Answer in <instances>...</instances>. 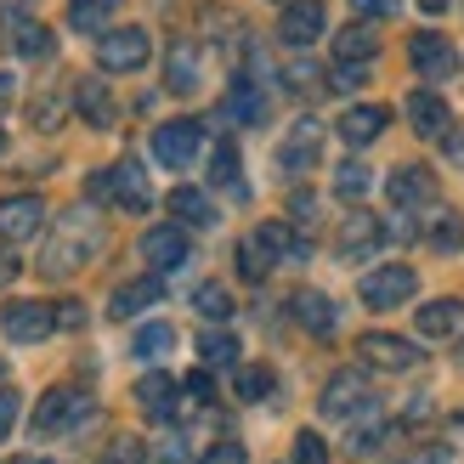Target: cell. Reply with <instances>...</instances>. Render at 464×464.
I'll return each instance as SVG.
<instances>
[{"instance_id":"ba28073f","label":"cell","mask_w":464,"mask_h":464,"mask_svg":"<svg viewBox=\"0 0 464 464\" xmlns=\"http://www.w3.org/2000/svg\"><path fill=\"white\" fill-rule=\"evenodd\" d=\"M357 357L368 368H380V374H408V368H420V345L413 340H397V334H362L357 340Z\"/></svg>"},{"instance_id":"8992f818","label":"cell","mask_w":464,"mask_h":464,"mask_svg":"<svg viewBox=\"0 0 464 464\" xmlns=\"http://www.w3.org/2000/svg\"><path fill=\"white\" fill-rule=\"evenodd\" d=\"M148 57H153L148 29H102V45H97V68H102V74H136Z\"/></svg>"},{"instance_id":"52a82bcc","label":"cell","mask_w":464,"mask_h":464,"mask_svg":"<svg viewBox=\"0 0 464 464\" xmlns=\"http://www.w3.org/2000/svg\"><path fill=\"white\" fill-rule=\"evenodd\" d=\"M413 289H420V272H408V266H374V272H362V306H374V312L402 306Z\"/></svg>"},{"instance_id":"e575fe53","label":"cell","mask_w":464,"mask_h":464,"mask_svg":"<svg viewBox=\"0 0 464 464\" xmlns=\"http://www.w3.org/2000/svg\"><path fill=\"white\" fill-rule=\"evenodd\" d=\"M193 306H198V317H210V323H227V317H232V295H227L221 284H204V289L193 295Z\"/></svg>"},{"instance_id":"836d02e7","label":"cell","mask_w":464,"mask_h":464,"mask_svg":"<svg viewBox=\"0 0 464 464\" xmlns=\"http://www.w3.org/2000/svg\"><path fill=\"white\" fill-rule=\"evenodd\" d=\"M130 345H136V357H165L176 345V329H170V323H148V329H136Z\"/></svg>"},{"instance_id":"83f0119b","label":"cell","mask_w":464,"mask_h":464,"mask_svg":"<svg viewBox=\"0 0 464 464\" xmlns=\"http://www.w3.org/2000/svg\"><path fill=\"white\" fill-rule=\"evenodd\" d=\"M385 238V227L368 216V210H357V216H345V227H340V249L345 255H362V249H374Z\"/></svg>"},{"instance_id":"11a10c76","label":"cell","mask_w":464,"mask_h":464,"mask_svg":"<svg viewBox=\"0 0 464 464\" xmlns=\"http://www.w3.org/2000/svg\"><path fill=\"white\" fill-rule=\"evenodd\" d=\"M459 362H464V340H459Z\"/></svg>"},{"instance_id":"1f68e13d","label":"cell","mask_w":464,"mask_h":464,"mask_svg":"<svg viewBox=\"0 0 464 464\" xmlns=\"http://www.w3.org/2000/svg\"><path fill=\"white\" fill-rule=\"evenodd\" d=\"M425 244H430L436 255H459V249H464V216H453V210L436 216L430 232H425Z\"/></svg>"},{"instance_id":"7402d4cb","label":"cell","mask_w":464,"mask_h":464,"mask_svg":"<svg viewBox=\"0 0 464 464\" xmlns=\"http://www.w3.org/2000/svg\"><path fill=\"white\" fill-rule=\"evenodd\" d=\"M289 312L300 317V329H306V334H317V340H329V334H334V300H329V295L300 289V295L289 300Z\"/></svg>"},{"instance_id":"ffe728a7","label":"cell","mask_w":464,"mask_h":464,"mask_svg":"<svg viewBox=\"0 0 464 464\" xmlns=\"http://www.w3.org/2000/svg\"><path fill=\"white\" fill-rule=\"evenodd\" d=\"M74 108H80V120L97 125V130H113V125H120V102H113V91H108L102 80H80V85H74Z\"/></svg>"},{"instance_id":"30bf717a","label":"cell","mask_w":464,"mask_h":464,"mask_svg":"<svg viewBox=\"0 0 464 464\" xmlns=\"http://www.w3.org/2000/svg\"><path fill=\"white\" fill-rule=\"evenodd\" d=\"M198 142H204L198 120H170V125L153 130V159H159V165H170V170H188L193 153H198Z\"/></svg>"},{"instance_id":"7bdbcfd3","label":"cell","mask_w":464,"mask_h":464,"mask_svg":"<svg viewBox=\"0 0 464 464\" xmlns=\"http://www.w3.org/2000/svg\"><path fill=\"white\" fill-rule=\"evenodd\" d=\"M352 12H357V17H397L402 0H352Z\"/></svg>"},{"instance_id":"9f6ffc18","label":"cell","mask_w":464,"mask_h":464,"mask_svg":"<svg viewBox=\"0 0 464 464\" xmlns=\"http://www.w3.org/2000/svg\"><path fill=\"white\" fill-rule=\"evenodd\" d=\"M0 148H6V136H0Z\"/></svg>"},{"instance_id":"f6af8a7d","label":"cell","mask_w":464,"mask_h":464,"mask_svg":"<svg viewBox=\"0 0 464 464\" xmlns=\"http://www.w3.org/2000/svg\"><path fill=\"white\" fill-rule=\"evenodd\" d=\"M17 408H23V402L12 397L6 385H0V442H6V436H12V425H17Z\"/></svg>"},{"instance_id":"4316f807","label":"cell","mask_w":464,"mask_h":464,"mask_svg":"<svg viewBox=\"0 0 464 464\" xmlns=\"http://www.w3.org/2000/svg\"><path fill=\"white\" fill-rule=\"evenodd\" d=\"M113 6H120V0H68V29L102 34L108 23H113Z\"/></svg>"},{"instance_id":"f546056e","label":"cell","mask_w":464,"mask_h":464,"mask_svg":"<svg viewBox=\"0 0 464 464\" xmlns=\"http://www.w3.org/2000/svg\"><path fill=\"white\" fill-rule=\"evenodd\" d=\"M210 181H216V188H227L232 198H249L244 170H238V148H232V142H221V148H216V159H210Z\"/></svg>"},{"instance_id":"ab89813d","label":"cell","mask_w":464,"mask_h":464,"mask_svg":"<svg viewBox=\"0 0 464 464\" xmlns=\"http://www.w3.org/2000/svg\"><path fill=\"white\" fill-rule=\"evenodd\" d=\"M108 464H148V448L136 442V436H113V448H108Z\"/></svg>"},{"instance_id":"4fadbf2b","label":"cell","mask_w":464,"mask_h":464,"mask_svg":"<svg viewBox=\"0 0 464 464\" xmlns=\"http://www.w3.org/2000/svg\"><path fill=\"white\" fill-rule=\"evenodd\" d=\"M0 329H6L17 345H40L57 323H52V306H40V300H12V306L0 312Z\"/></svg>"},{"instance_id":"44dd1931","label":"cell","mask_w":464,"mask_h":464,"mask_svg":"<svg viewBox=\"0 0 464 464\" xmlns=\"http://www.w3.org/2000/svg\"><path fill=\"white\" fill-rule=\"evenodd\" d=\"M385 125H391V113L374 108V102L345 108V113H340V142H345V148H368V142H380V136H385Z\"/></svg>"},{"instance_id":"7a4b0ae2","label":"cell","mask_w":464,"mask_h":464,"mask_svg":"<svg viewBox=\"0 0 464 464\" xmlns=\"http://www.w3.org/2000/svg\"><path fill=\"white\" fill-rule=\"evenodd\" d=\"M0 40H6V52L23 57V63L52 57V29L34 17L29 0H6V12H0Z\"/></svg>"},{"instance_id":"d6a6232c","label":"cell","mask_w":464,"mask_h":464,"mask_svg":"<svg viewBox=\"0 0 464 464\" xmlns=\"http://www.w3.org/2000/svg\"><path fill=\"white\" fill-rule=\"evenodd\" d=\"M272 266H277V261H272V249H266V244H261V238L249 232V238L238 244V272L249 277V284H261V277H266Z\"/></svg>"},{"instance_id":"2e32d148","label":"cell","mask_w":464,"mask_h":464,"mask_svg":"<svg viewBox=\"0 0 464 464\" xmlns=\"http://www.w3.org/2000/svg\"><path fill=\"white\" fill-rule=\"evenodd\" d=\"M204 80V52H198V40H170V52H165V85L176 91V97H193Z\"/></svg>"},{"instance_id":"9c48e42d","label":"cell","mask_w":464,"mask_h":464,"mask_svg":"<svg viewBox=\"0 0 464 464\" xmlns=\"http://www.w3.org/2000/svg\"><path fill=\"white\" fill-rule=\"evenodd\" d=\"M329 29V12H323V0H289L284 17H277V40L289 45V52H306V45Z\"/></svg>"},{"instance_id":"f907efd6","label":"cell","mask_w":464,"mask_h":464,"mask_svg":"<svg viewBox=\"0 0 464 464\" xmlns=\"http://www.w3.org/2000/svg\"><path fill=\"white\" fill-rule=\"evenodd\" d=\"M442 142H448V153H453V159H464V125H459L453 136H442Z\"/></svg>"},{"instance_id":"74e56055","label":"cell","mask_w":464,"mask_h":464,"mask_svg":"<svg viewBox=\"0 0 464 464\" xmlns=\"http://www.w3.org/2000/svg\"><path fill=\"white\" fill-rule=\"evenodd\" d=\"M266 391H272V368H244L238 374V397L244 402H261Z\"/></svg>"},{"instance_id":"cb8c5ba5","label":"cell","mask_w":464,"mask_h":464,"mask_svg":"<svg viewBox=\"0 0 464 464\" xmlns=\"http://www.w3.org/2000/svg\"><path fill=\"white\" fill-rule=\"evenodd\" d=\"M227 120H238V125H261L266 120V97H261V80H232L227 91Z\"/></svg>"},{"instance_id":"8fae6325","label":"cell","mask_w":464,"mask_h":464,"mask_svg":"<svg viewBox=\"0 0 464 464\" xmlns=\"http://www.w3.org/2000/svg\"><path fill=\"white\" fill-rule=\"evenodd\" d=\"M40 227H45V198H40V193H12V198H0V238H6V244L34 238Z\"/></svg>"},{"instance_id":"60d3db41","label":"cell","mask_w":464,"mask_h":464,"mask_svg":"<svg viewBox=\"0 0 464 464\" xmlns=\"http://www.w3.org/2000/svg\"><path fill=\"white\" fill-rule=\"evenodd\" d=\"M52 323L57 329H85V300H63V306H52Z\"/></svg>"},{"instance_id":"c3c4849f","label":"cell","mask_w":464,"mask_h":464,"mask_svg":"<svg viewBox=\"0 0 464 464\" xmlns=\"http://www.w3.org/2000/svg\"><path fill=\"white\" fill-rule=\"evenodd\" d=\"M408 464H448V448H420V453H408Z\"/></svg>"},{"instance_id":"d6986e66","label":"cell","mask_w":464,"mask_h":464,"mask_svg":"<svg viewBox=\"0 0 464 464\" xmlns=\"http://www.w3.org/2000/svg\"><path fill=\"white\" fill-rule=\"evenodd\" d=\"M142 261L153 272H176L181 261H188V232L181 227H148L142 232Z\"/></svg>"},{"instance_id":"bcb514c9","label":"cell","mask_w":464,"mask_h":464,"mask_svg":"<svg viewBox=\"0 0 464 464\" xmlns=\"http://www.w3.org/2000/svg\"><path fill=\"white\" fill-rule=\"evenodd\" d=\"M198 464H244V448H238V442H216Z\"/></svg>"},{"instance_id":"f1b7e54d","label":"cell","mask_w":464,"mask_h":464,"mask_svg":"<svg viewBox=\"0 0 464 464\" xmlns=\"http://www.w3.org/2000/svg\"><path fill=\"white\" fill-rule=\"evenodd\" d=\"M334 52H340V63H374V52H380V34L368 29V23H352V29H340Z\"/></svg>"},{"instance_id":"816d5d0a","label":"cell","mask_w":464,"mask_h":464,"mask_svg":"<svg viewBox=\"0 0 464 464\" xmlns=\"http://www.w3.org/2000/svg\"><path fill=\"white\" fill-rule=\"evenodd\" d=\"M12 91H17V85H12V74H0V113L12 108Z\"/></svg>"},{"instance_id":"8d00e7d4","label":"cell","mask_w":464,"mask_h":464,"mask_svg":"<svg viewBox=\"0 0 464 464\" xmlns=\"http://www.w3.org/2000/svg\"><path fill=\"white\" fill-rule=\"evenodd\" d=\"M284 80H289V85L300 91V97H317V91H323V74H317V68H312L306 57H295V63H289V74H284Z\"/></svg>"},{"instance_id":"603a6c76","label":"cell","mask_w":464,"mask_h":464,"mask_svg":"<svg viewBox=\"0 0 464 464\" xmlns=\"http://www.w3.org/2000/svg\"><path fill=\"white\" fill-rule=\"evenodd\" d=\"M413 323H420V334H425V340H448V334L464 329V300H425Z\"/></svg>"},{"instance_id":"681fc988","label":"cell","mask_w":464,"mask_h":464,"mask_svg":"<svg viewBox=\"0 0 464 464\" xmlns=\"http://www.w3.org/2000/svg\"><path fill=\"white\" fill-rule=\"evenodd\" d=\"M12 277H17V261H12L6 249H0V284H12Z\"/></svg>"},{"instance_id":"277c9868","label":"cell","mask_w":464,"mask_h":464,"mask_svg":"<svg viewBox=\"0 0 464 464\" xmlns=\"http://www.w3.org/2000/svg\"><path fill=\"white\" fill-rule=\"evenodd\" d=\"M323 420H340V425H357L368 420L380 402H374V391H368V380L357 374V368H345V374H334L329 385H323Z\"/></svg>"},{"instance_id":"9a60e30c","label":"cell","mask_w":464,"mask_h":464,"mask_svg":"<svg viewBox=\"0 0 464 464\" xmlns=\"http://www.w3.org/2000/svg\"><path fill=\"white\" fill-rule=\"evenodd\" d=\"M385 193H391V204H397V210H425V204L436 198V176L425 170V165H397L391 170V181H385Z\"/></svg>"},{"instance_id":"d590c367","label":"cell","mask_w":464,"mask_h":464,"mask_svg":"<svg viewBox=\"0 0 464 464\" xmlns=\"http://www.w3.org/2000/svg\"><path fill=\"white\" fill-rule=\"evenodd\" d=\"M368 188H374V176H368V165H357V159L334 170V193H340V198H362Z\"/></svg>"},{"instance_id":"b9f144b4","label":"cell","mask_w":464,"mask_h":464,"mask_svg":"<svg viewBox=\"0 0 464 464\" xmlns=\"http://www.w3.org/2000/svg\"><path fill=\"white\" fill-rule=\"evenodd\" d=\"M362 80H368V63H340V68H334V80H329V85H334V91H357Z\"/></svg>"},{"instance_id":"ac0fdd59","label":"cell","mask_w":464,"mask_h":464,"mask_svg":"<svg viewBox=\"0 0 464 464\" xmlns=\"http://www.w3.org/2000/svg\"><path fill=\"white\" fill-rule=\"evenodd\" d=\"M408 125L420 136H430V142H442V136L453 130L448 97H442V91H413V97H408Z\"/></svg>"},{"instance_id":"7dc6e473","label":"cell","mask_w":464,"mask_h":464,"mask_svg":"<svg viewBox=\"0 0 464 464\" xmlns=\"http://www.w3.org/2000/svg\"><path fill=\"white\" fill-rule=\"evenodd\" d=\"M159 459H165V464H181V459H188V436H181V430H170L165 442H159Z\"/></svg>"},{"instance_id":"7c38bea8","label":"cell","mask_w":464,"mask_h":464,"mask_svg":"<svg viewBox=\"0 0 464 464\" xmlns=\"http://www.w3.org/2000/svg\"><path fill=\"white\" fill-rule=\"evenodd\" d=\"M408 63L420 68L425 80H453L459 74V52H453L442 34H430V29H420V34L408 40Z\"/></svg>"},{"instance_id":"f35d334b","label":"cell","mask_w":464,"mask_h":464,"mask_svg":"<svg viewBox=\"0 0 464 464\" xmlns=\"http://www.w3.org/2000/svg\"><path fill=\"white\" fill-rule=\"evenodd\" d=\"M295 464H329V448H323V436L300 430V436H295Z\"/></svg>"},{"instance_id":"db71d44e","label":"cell","mask_w":464,"mask_h":464,"mask_svg":"<svg viewBox=\"0 0 464 464\" xmlns=\"http://www.w3.org/2000/svg\"><path fill=\"white\" fill-rule=\"evenodd\" d=\"M23 464H52V459H23Z\"/></svg>"},{"instance_id":"5b68a950","label":"cell","mask_w":464,"mask_h":464,"mask_svg":"<svg viewBox=\"0 0 464 464\" xmlns=\"http://www.w3.org/2000/svg\"><path fill=\"white\" fill-rule=\"evenodd\" d=\"M91 198H113V204H125V210H148V204H153L148 170L136 165V159H120L113 170H97V176H91Z\"/></svg>"},{"instance_id":"d4e9b609","label":"cell","mask_w":464,"mask_h":464,"mask_svg":"<svg viewBox=\"0 0 464 464\" xmlns=\"http://www.w3.org/2000/svg\"><path fill=\"white\" fill-rule=\"evenodd\" d=\"M159 295H165V284H159V277H136V284H120V289H113V300H108V317H136V312H148Z\"/></svg>"},{"instance_id":"e0dca14e","label":"cell","mask_w":464,"mask_h":464,"mask_svg":"<svg viewBox=\"0 0 464 464\" xmlns=\"http://www.w3.org/2000/svg\"><path fill=\"white\" fill-rule=\"evenodd\" d=\"M136 402H142V413H148V420L170 425L176 413H181V391H176V380L165 374V368H153V374H142V380H136Z\"/></svg>"},{"instance_id":"3957f363","label":"cell","mask_w":464,"mask_h":464,"mask_svg":"<svg viewBox=\"0 0 464 464\" xmlns=\"http://www.w3.org/2000/svg\"><path fill=\"white\" fill-rule=\"evenodd\" d=\"M91 413H97V402H91V391L80 385H52L34 408V430L40 436H63V430H80Z\"/></svg>"},{"instance_id":"484cf974","label":"cell","mask_w":464,"mask_h":464,"mask_svg":"<svg viewBox=\"0 0 464 464\" xmlns=\"http://www.w3.org/2000/svg\"><path fill=\"white\" fill-rule=\"evenodd\" d=\"M170 216H176L181 227H216V204L204 198L198 188H176V193H170Z\"/></svg>"},{"instance_id":"5bb4252c","label":"cell","mask_w":464,"mask_h":464,"mask_svg":"<svg viewBox=\"0 0 464 464\" xmlns=\"http://www.w3.org/2000/svg\"><path fill=\"white\" fill-rule=\"evenodd\" d=\"M317 153H323V125L317 120H300L284 142H277V165H284L289 176H306L317 165Z\"/></svg>"},{"instance_id":"4dcf8cb0","label":"cell","mask_w":464,"mask_h":464,"mask_svg":"<svg viewBox=\"0 0 464 464\" xmlns=\"http://www.w3.org/2000/svg\"><path fill=\"white\" fill-rule=\"evenodd\" d=\"M198 357L204 368H238V340L227 329H210V334H198Z\"/></svg>"},{"instance_id":"ee69618b","label":"cell","mask_w":464,"mask_h":464,"mask_svg":"<svg viewBox=\"0 0 464 464\" xmlns=\"http://www.w3.org/2000/svg\"><path fill=\"white\" fill-rule=\"evenodd\" d=\"M181 391H188L193 402H210V397H216V380H210V368H198V374H188V385H181Z\"/></svg>"},{"instance_id":"f5cc1de1","label":"cell","mask_w":464,"mask_h":464,"mask_svg":"<svg viewBox=\"0 0 464 464\" xmlns=\"http://www.w3.org/2000/svg\"><path fill=\"white\" fill-rule=\"evenodd\" d=\"M420 6H425V12H430V17H442V12H448V6H453V0H420Z\"/></svg>"},{"instance_id":"6da1fadb","label":"cell","mask_w":464,"mask_h":464,"mask_svg":"<svg viewBox=\"0 0 464 464\" xmlns=\"http://www.w3.org/2000/svg\"><path fill=\"white\" fill-rule=\"evenodd\" d=\"M102 244H108V227L97 221V210H68V216L52 227L45 249H40V277H68V272H85V266L102 255Z\"/></svg>"}]
</instances>
